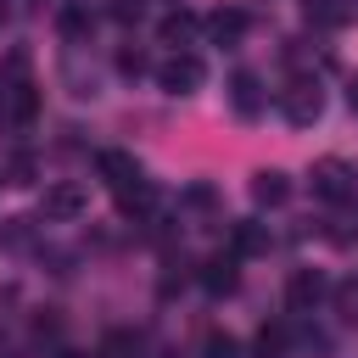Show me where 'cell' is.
Masks as SVG:
<instances>
[{"label":"cell","instance_id":"6da1fadb","mask_svg":"<svg viewBox=\"0 0 358 358\" xmlns=\"http://www.w3.org/2000/svg\"><path fill=\"white\" fill-rule=\"evenodd\" d=\"M319 112H324V90H319V78H291V84L280 90V117H285V123L308 129V123H319Z\"/></svg>","mask_w":358,"mask_h":358},{"label":"cell","instance_id":"7a4b0ae2","mask_svg":"<svg viewBox=\"0 0 358 358\" xmlns=\"http://www.w3.org/2000/svg\"><path fill=\"white\" fill-rule=\"evenodd\" d=\"M201 78H207V67H201V56H196V50H173V56L157 67V84H162L168 95H196V90H201Z\"/></svg>","mask_w":358,"mask_h":358},{"label":"cell","instance_id":"3957f363","mask_svg":"<svg viewBox=\"0 0 358 358\" xmlns=\"http://www.w3.org/2000/svg\"><path fill=\"white\" fill-rule=\"evenodd\" d=\"M308 185H313V196H324V201H347V196L358 190V173H352L341 157H319V162L308 168Z\"/></svg>","mask_w":358,"mask_h":358},{"label":"cell","instance_id":"277c9868","mask_svg":"<svg viewBox=\"0 0 358 358\" xmlns=\"http://www.w3.org/2000/svg\"><path fill=\"white\" fill-rule=\"evenodd\" d=\"M196 285H201L207 296H229V291L241 285V257H235V252H218V257H207V263L196 268Z\"/></svg>","mask_w":358,"mask_h":358},{"label":"cell","instance_id":"5b68a950","mask_svg":"<svg viewBox=\"0 0 358 358\" xmlns=\"http://www.w3.org/2000/svg\"><path fill=\"white\" fill-rule=\"evenodd\" d=\"M246 28H252V17H246L241 6H218V11L201 22V34H207L213 45H224V50H229V45H241V39H246Z\"/></svg>","mask_w":358,"mask_h":358},{"label":"cell","instance_id":"8992f818","mask_svg":"<svg viewBox=\"0 0 358 358\" xmlns=\"http://www.w3.org/2000/svg\"><path fill=\"white\" fill-rule=\"evenodd\" d=\"M319 296H324V274H319V268H291V280H285V302H291L296 313H313Z\"/></svg>","mask_w":358,"mask_h":358},{"label":"cell","instance_id":"52a82bcc","mask_svg":"<svg viewBox=\"0 0 358 358\" xmlns=\"http://www.w3.org/2000/svg\"><path fill=\"white\" fill-rule=\"evenodd\" d=\"M229 106H235V117H257V112L268 106L263 78H257V73H235V78H229Z\"/></svg>","mask_w":358,"mask_h":358},{"label":"cell","instance_id":"ba28073f","mask_svg":"<svg viewBox=\"0 0 358 358\" xmlns=\"http://www.w3.org/2000/svg\"><path fill=\"white\" fill-rule=\"evenodd\" d=\"M95 173H101L112 190H129V185H140V179H145V173H140V162H134L129 151H101V157H95Z\"/></svg>","mask_w":358,"mask_h":358},{"label":"cell","instance_id":"9c48e42d","mask_svg":"<svg viewBox=\"0 0 358 358\" xmlns=\"http://www.w3.org/2000/svg\"><path fill=\"white\" fill-rule=\"evenodd\" d=\"M39 213H45V218H56V224H67V218H78V213H84V190H78V185H45Z\"/></svg>","mask_w":358,"mask_h":358},{"label":"cell","instance_id":"30bf717a","mask_svg":"<svg viewBox=\"0 0 358 358\" xmlns=\"http://www.w3.org/2000/svg\"><path fill=\"white\" fill-rule=\"evenodd\" d=\"M252 201H257V207H285V201H291V179H285L280 168H257V173H252Z\"/></svg>","mask_w":358,"mask_h":358},{"label":"cell","instance_id":"8fae6325","mask_svg":"<svg viewBox=\"0 0 358 358\" xmlns=\"http://www.w3.org/2000/svg\"><path fill=\"white\" fill-rule=\"evenodd\" d=\"M201 34V22L190 17V11H168L162 22H157V39L168 45V50H190V39Z\"/></svg>","mask_w":358,"mask_h":358},{"label":"cell","instance_id":"7c38bea8","mask_svg":"<svg viewBox=\"0 0 358 358\" xmlns=\"http://www.w3.org/2000/svg\"><path fill=\"white\" fill-rule=\"evenodd\" d=\"M229 252H235V257H257V252H268V224L241 218V224L229 229Z\"/></svg>","mask_w":358,"mask_h":358},{"label":"cell","instance_id":"4fadbf2b","mask_svg":"<svg viewBox=\"0 0 358 358\" xmlns=\"http://www.w3.org/2000/svg\"><path fill=\"white\" fill-rule=\"evenodd\" d=\"M291 341H296V330H291L285 319H274V324H263V330H257V341H252V347H257V358H285V352H291Z\"/></svg>","mask_w":358,"mask_h":358},{"label":"cell","instance_id":"5bb4252c","mask_svg":"<svg viewBox=\"0 0 358 358\" xmlns=\"http://www.w3.org/2000/svg\"><path fill=\"white\" fill-rule=\"evenodd\" d=\"M151 207H157V190H151V179H140V185L117 190V213H123V218H145Z\"/></svg>","mask_w":358,"mask_h":358},{"label":"cell","instance_id":"9a60e30c","mask_svg":"<svg viewBox=\"0 0 358 358\" xmlns=\"http://www.w3.org/2000/svg\"><path fill=\"white\" fill-rule=\"evenodd\" d=\"M302 11H308V22H313V28H341V22L352 17V6H347V0H308Z\"/></svg>","mask_w":358,"mask_h":358},{"label":"cell","instance_id":"2e32d148","mask_svg":"<svg viewBox=\"0 0 358 358\" xmlns=\"http://www.w3.org/2000/svg\"><path fill=\"white\" fill-rule=\"evenodd\" d=\"M95 358H145V341H140L134 330H112V336L95 347Z\"/></svg>","mask_w":358,"mask_h":358},{"label":"cell","instance_id":"e0dca14e","mask_svg":"<svg viewBox=\"0 0 358 358\" xmlns=\"http://www.w3.org/2000/svg\"><path fill=\"white\" fill-rule=\"evenodd\" d=\"M90 28H95V11L90 6H62V34L78 45V39H90Z\"/></svg>","mask_w":358,"mask_h":358},{"label":"cell","instance_id":"ac0fdd59","mask_svg":"<svg viewBox=\"0 0 358 358\" xmlns=\"http://www.w3.org/2000/svg\"><path fill=\"white\" fill-rule=\"evenodd\" d=\"M336 313H341V319H347V324H358V274H352V280H341V285H336Z\"/></svg>","mask_w":358,"mask_h":358},{"label":"cell","instance_id":"d6986e66","mask_svg":"<svg viewBox=\"0 0 358 358\" xmlns=\"http://www.w3.org/2000/svg\"><path fill=\"white\" fill-rule=\"evenodd\" d=\"M201 358H241V341L235 336H207L201 341Z\"/></svg>","mask_w":358,"mask_h":358},{"label":"cell","instance_id":"ffe728a7","mask_svg":"<svg viewBox=\"0 0 358 358\" xmlns=\"http://www.w3.org/2000/svg\"><path fill=\"white\" fill-rule=\"evenodd\" d=\"M330 241H336V246H358V213H347V218L330 229Z\"/></svg>","mask_w":358,"mask_h":358},{"label":"cell","instance_id":"44dd1931","mask_svg":"<svg viewBox=\"0 0 358 358\" xmlns=\"http://www.w3.org/2000/svg\"><path fill=\"white\" fill-rule=\"evenodd\" d=\"M117 73H123V78H140V73H145V56H140V50H117Z\"/></svg>","mask_w":358,"mask_h":358},{"label":"cell","instance_id":"7402d4cb","mask_svg":"<svg viewBox=\"0 0 358 358\" xmlns=\"http://www.w3.org/2000/svg\"><path fill=\"white\" fill-rule=\"evenodd\" d=\"M185 280H190V263H168V274H162V296H173Z\"/></svg>","mask_w":358,"mask_h":358},{"label":"cell","instance_id":"603a6c76","mask_svg":"<svg viewBox=\"0 0 358 358\" xmlns=\"http://www.w3.org/2000/svg\"><path fill=\"white\" fill-rule=\"evenodd\" d=\"M213 201H218L213 185H190V190H185V207H213Z\"/></svg>","mask_w":358,"mask_h":358},{"label":"cell","instance_id":"cb8c5ba5","mask_svg":"<svg viewBox=\"0 0 358 358\" xmlns=\"http://www.w3.org/2000/svg\"><path fill=\"white\" fill-rule=\"evenodd\" d=\"M11 179L28 185V179H34V157H11Z\"/></svg>","mask_w":358,"mask_h":358},{"label":"cell","instance_id":"d4e9b609","mask_svg":"<svg viewBox=\"0 0 358 358\" xmlns=\"http://www.w3.org/2000/svg\"><path fill=\"white\" fill-rule=\"evenodd\" d=\"M112 11H117V17H123V22H129V17H140V11H145V6H140V0H117V6H112Z\"/></svg>","mask_w":358,"mask_h":358},{"label":"cell","instance_id":"484cf974","mask_svg":"<svg viewBox=\"0 0 358 358\" xmlns=\"http://www.w3.org/2000/svg\"><path fill=\"white\" fill-rule=\"evenodd\" d=\"M22 6H28V11H45V6H50V0H22Z\"/></svg>","mask_w":358,"mask_h":358},{"label":"cell","instance_id":"4316f807","mask_svg":"<svg viewBox=\"0 0 358 358\" xmlns=\"http://www.w3.org/2000/svg\"><path fill=\"white\" fill-rule=\"evenodd\" d=\"M347 101H352V112H358V84H352V90H347Z\"/></svg>","mask_w":358,"mask_h":358},{"label":"cell","instance_id":"83f0119b","mask_svg":"<svg viewBox=\"0 0 358 358\" xmlns=\"http://www.w3.org/2000/svg\"><path fill=\"white\" fill-rule=\"evenodd\" d=\"M6 17H11V0H0V22H6Z\"/></svg>","mask_w":358,"mask_h":358}]
</instances>
